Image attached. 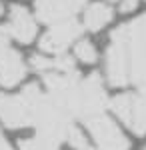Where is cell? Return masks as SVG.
Returning a JSON list of instances; mask_svg holds the SVG:
<instances>
[{
  "label": "cell",
  "instance_id": "7a4b0ae2",
  "mask_svg": "<svg viewBox=\"0 0 146 150\" xmlns=\"http://www.w3.org/2000/svg\"><path fill=\"white\" fill-rule=\"evenodd\" d=\"M108 104L106 90L102 86V80L98 74H90L86 78H80L76 92L70 106V116L80 120H90L92 116L104 114V108Z\"/></svg>",
  "mask_w": 146,
  "mask_h": 150
},
{
  "label": "cell",
  "instance_id": "30bf717a",
  "mask_svg": "<svg viewBox=\"0 0 146 150\" xmlns=\"http://www.w3.org/2000/svg\"><path fill=\"white\" fill-rule=\"evenodd\" d=\"M32 66L40 74H50V72H72L74 68V60L66 54H60L54 58H46V56H32Z\"/></svg>",
  "mask_w": 146,
  "mask_h": 150
},
{
  "label": "cell",
  "instance_id": "2e32d148",
  "mask_svg": "<svg viewBox=\"0 0 146 150\" xmlns=\"http://www.w3.org/2000/svg\"><path fill=\"white\" fill-rule=\"evenodd\" d=\"M0 150H12V146L8 144V140L4 138V134L0 132Z\"/></svg>",
  "mask_w": 146,
  "mask_h": 150
},
{
  "label": "cell",
  "instance_id": "3957f363",
  "mask_svg": "<svg viewBox=\"0 0 146 150\" xmlns=\"http://www.w3.org/2000/svg\"><path fill=\"white\" fill-rule=\"evenodd\" d=\"M32 88L26 86L20 94H0V120L8 128H26L32 120Z\"/></svg>",
  "mask_w": 146,
  "mask_h": 150
},
{
  "label": "cell",
  "instance_id": "277c9868",
  "mask_svg": "<svg viewBox=\"0 0 146 150\" xmlns=\"http://www.w3.org/2000/svg\"><path fill=\"white\" fill-rule=\"evenodd\" d=\"M110 108L134 134H138V136L146 134V94L144 92L120 94V96L110 100Z\"/></svg>",
  "mask_w": 146,
  "mask_h": 150
},
{
  "label": "cell",
  "instance_id": "5b68a950",
  "mask_svg": "<svg viewBox=\"0 0 146 150\" xmlns=\"http://www.w3.org/2000/svg\"><path fill=\"white\" fill-rule=\"evenodd\" d=\"M86 126H88L98 150H128L130 148L128 138L120 132V128L116 126L106 114L92 116L90 120H86Z\"/></svg>",
  "mask_w": 146,
  "mask_h": 150
},
{
  "label": "cell",
  "instance_id": "4fadbf2b",
  "mask_svg": "<svg viewBox=\"0 0 146 150\" xmlns=\"http://www.w3.org/2000/svg\"><path fill=\"white\" fill-rule=\"evenodd\" d=\"M74 52H76V58L82 60V62H86V64L96 62V48L88 40H80L76 44V48H74Z\"/></svg>",
  "mask_w": 146,
  "mask_h": 150
},
{
  "label": "cell",
  "instance_id": "8992f818",
  "mask_svg": "<svg viewBox=\"0 0 146 150\" xmlns=\"http://www.w3.org/2000/svg\"><path fill=\"white\" fill-rule=\"evenodd\" d=\"M80 34H82V26H80L74 18L64 20V22H58V24H52L50 30L42 36L40 48H42L44 52H48V54L60 56V54H64V50H66Z\"/></svg>",
  "mask_w": 146,
  "mask_h": 150
},
{
  "label": "cell",
  "instance_id": "5bb4252c",
  "mask_svg": "<svg viewBox=\"0 0 146 150\" xmlns=\"http://www.w3.org/2000/svg\"><path fill=\"white\" fill-rule=\"evenodd\" d=\"M66 142H68V146H70L72 150H92V146L88 144V140L84 138V134H82L76 126L68 132Z\"/></svg>",
  "mask_w": 146,
  "mask_h": 150
},
{
  "label": "cell",
  "instance_id": "ba28073f",
  "mask_svg": "<svg viewBox=\"0 0 146 150\" xmlns=\"http://www.w3.org/2000/svg\"><path fill=\"white\" fill-rule=\"evenodd\" d=\"M4 30L10 38L22 42V44H28L36 36V22H34L32 14L24 6H12L10 16H8V24H6Z\"/></svg>",
  "mask_w": 146,
  "mask_h": 150
},
{
  "label": "cell",
  "instance_id": "9a60e30c",
  "mask_svg": "<svg viewBox=\"0 0 146 150\" xmlns=\"http://www.w3.org/2000/svg\"><path fill=\"white\" fill-rule=\"evenodd\" d=\"M136 4H138V0H124L122 4H120V12H132L136 8Z\"/></svg>",
  "mask_w": 146,
  "mask_h": 150
},
{
  "label": "cell",
  "instance_id": "8fae6325",
  "mask_svg": "<svg viewBox=\"0 0 146 150\" xmlns=\"http://www.w3.org/2000/svg\"><path fill=\"white\" fill-rule=\"evenodd\" d=\"M112 20V8L102 4V2H94L90 4L86 12H84V24L88 30H100Z\"/></svg>",
  "mask_w": 146,
  "mask_h": 150
},
{
  "label": "cell",
  "instance_id": "6da1fadb",
  "mask_svg": "<svg viewBox=\"0 0 146 150\" xmlns=\"http://www.w3.org/2000/svg\"><path fill=\"white\" fill-rule=\"evenodd\" d=\"M106 76L112 86L132 84L146 94V14L112 32L106 50Z\"/></svg>",
  "mask_w": 146,
  "mask_h": 150
},
{
  "label": "cell",
  "instance_id": "9c48e42d",
  "mask_svg": "<svg viewBox=\"0 0 146 150\" xmlns=\"http://www.w3.org/2000/svg\"><path fill=\"white\" fill-rule=\"evenodd\" d=\"M26 76V64L22 56L10 46L0 54V84L2 86H16Z\"/></svg>",
  "mask_w": 146,
  "mask_h": 150
},
{
  "label": "cell",
  "instance_id": "7c38bea8",
  "mask_svg": "<svg viewBox=\"0 0 146 150\" xmlns=\"http://www.w3.org/2000/svg\"><path fill=\"white\" fill-rule=\"evenodd\" d=\"M20 150H60L56 142L48 138H42V136H34V138H26L20 142Z\"/></svg>",
  "mask_w": 146,
  "mask_h": 150
},
{
  "label": "cell",
  "instance_id": "52a82bcc",
  "mask_svg": "<svg viewBox=\"0 0 146 150\" xmlns=\"http://www.w3.org/2000/svg\"><path fill=\"white\" fill-rule=\"evenodd\" d=\"M86 0H36V18L46 24H58L70 20L84 8Z\"/></svg>",
  "mask_w": 146,
  "mask_h": 150
}]
</instances>
